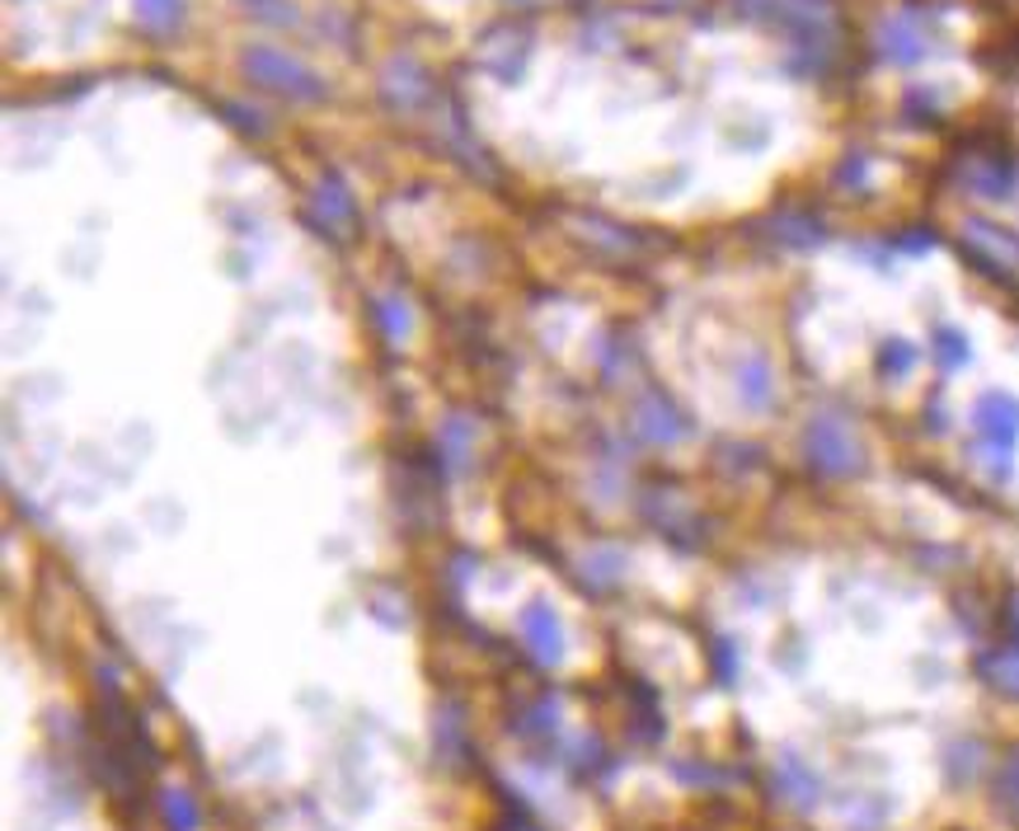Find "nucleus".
Returning <instances> with one entry per match:
<instances>
[{
  "label": "nucleus",
  "instance_id": "7",
  "mask_svg": "<svg viewBox=\"0 0 1019 831\" xmlns=\"http://www.w3.org/2000/svg\"><path fill=\"white\" fill-rule=\"evenodd\" d=\"M161 812H165L169 831H198L202 827V812H198V803H193L188 789H165L161 794Z\"/></svg>",
  "mask_w": 1019,
  "mask_h": 831
},
{
  "label": "nucleus",
  "instance_id": "2",
  "mask_svg": "<svg viewBox=\"0 0 1019 831\" xmlns=\"http://www.w3.org/2000/svg\"><path fill=\"white\" fill-rule=\"evenodd\" d=\"M973 423L996 451H1010L1019 441V400L1006 391H987L973 404Z\"/></svg>",
  "mask_w": 1019,
  "mask_h": 831
},
{
  "label": "nucleus",
  "instance_id": "5",
  "mask_svg": "<svg viewBox=\"0 0 1019 831\" xmlns=\"http://www.w3.org/2000/svg\"><path fill=\"white\" fill-rule=\"evenodd\" d=\"M770 395H776V381H770V362L766 358H747L737 367V400L747 409H766Z\"/></svg>",
  "mask_w": 1019,
  "mask_h": 831
},
{
  "label": "nucleus",
  "instance_id": "8",
  "mask_svg": "<svg viewBox=\"0 0 1019 831\" xmlns=\"http://www.w3.org/2000/svg\"><path fill=\"white\" fill-rule=\"evenodd\" d=\"M911 367H917V348H911L907 339H888L884 348H878V376L884 381H902Z\"/></svg>",
  "mask_w": 1019,
  "mask_h": 831
},
{
  "label": "nucleus",
  "instance_id": "4",
  "mask_svg": "<svg viewBox=\"0 0 1019 831\" xmlns=\"http://www.w3.org/2000/svg\"><path fill=\"white\" fill-rule=\"evenodd\" d=\"M522 639L540 663L565 658V625H559L555 606H546V601H532V606L522 611Z\"/></svg>",
  "mask_w": 1019,
  "mask_h": 831
},
{
  "label": "nucleus",
  "instance_id": "10",
  "mask_svg": "<svg viewBox=\"0 0 1019 831\" xmlns=\"http://www.w3.org/2000/svg\"><path fill=\"white\" fill-rule=\"evenodd\" d=\"M935 358L944 367H963L973 358V348H968V339H963L958 329H935Z\"/></svg>",
  "mask_w": 1019,
  "mask_h": 831
},
{
  "label": "nucleus",
  "instance_id": "1",
  "mask_svg": "<svg viewBox=\"0 0 1019 831\" xmlns=\"http://www.w3.org/2000/svg\"><path fill=\"white\" fill-rule=\"evenodd\" d=\"M803 456H808V466L822 470V474H855L859 470V441L855 433L846 428V418H836V414H818L813 423H808V433H803Z\"/></svg>",
  "mask_w": 1019,
  "mask_h": 831
},
{
  "label": "nucleus",
  "instance_id": "3",
  "mask_svg": "<svg viewBox=\"0 0 1019 831\" xmlns=\"http://www.w3.org/2000/svg\"><path fill=\"white\" fill-rule=\"evenodd\" d=\"M635 433L648 437V441H681V437H691V418L681 414L662 391H648L635 404Z\"/></svg>",
  "mask_w": 1019,
  "mask_h": 831
},
{
  "label": "nucleus",
  "instance_id": "11",
  "mask_svg": "<svg viewBox=\"0 0 1019 831\" xmlns=\"http://www.w3.org/2000/svg\"><path fill=\"white\" fill-rule=\"evenodd\" d=\"M1015 615H1019V606H1015Z\"/></svg>",
  "mask_w": 1019,
  "mask_h": 831
},
{
  "label": "nucleus",
  "instance_id": "6",
  "mask_svg": "<svg viewBox=\"0 0 1019 831\" xmlns=\"http://www.w3.org/2000/svg\"><path fill=\"white\" fill-rule=\"evenodd\" d=\"M437 451L447 456V466L451 470H465V461H470V451H474V428H470V418H447L442 423V433H437Z\"/></svg>",
  "mask_w": 1019,
  "mask_h": 831
},
{
  "label": "nucleus",
  "instance_id": "9",
  "mask_svg": "<svg viewBox=\"0 0 1019 831\" xmlns=\"http://www.w3.org/2000/svg\"><path fill=\"white\" fill-rule=\"evenodd\" d=\"M372 320L381 325V334H385L391 343H404V334H409V310H404L395 296H381V300H376V306H372Z\"/></svg>",
  "mask_w": 1019,
  "mask_h": 831
}]
</instances>
